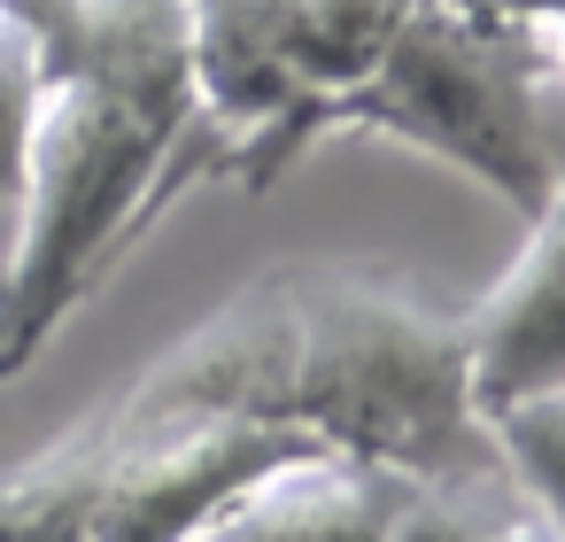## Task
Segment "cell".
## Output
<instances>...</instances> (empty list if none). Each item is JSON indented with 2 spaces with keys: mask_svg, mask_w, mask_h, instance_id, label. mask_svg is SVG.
Masks as SVG:
<instances>
[{
  "mask_svg": "<svg viewBox=\"0 0 565 542\" xmlns=\"http://www.w3.org/2000/svg\"><path fill=\"white\" fill-rule=\"evenodd\" d=\"M32 86H40V63H32V32L24 17L0 0V194L17 202V179H24V125H32Z\"/></svg>",
  "mask_w": 565,
  "mask_h": 542,
  "instance_id": "7",
  "label": "cell"
},
{
  "mask_svg": "<svg viewBox=\"0 0 565 542\" xmlns=\"http://www.w3.org/2000/svg\"><path fill=\"white\" fill-rule=\"evenodd\" d=\"M117 403L264 418L411 480H465L503 465L472 395L465 318L356 264L256 272L179 349L117 387Z\"/></svg>",
  "mask_w": 565,
  "mask_h": 542,
  "instance_id": "1",
  "label": "cell"
},
{
  "mask_svg": "<svg viewBox=\"0 0 565 542\" xmlns=\"http://www.w3.org/2000/svg\"><path fill=\"white\" fill-rule=\"evenodd\" d=\"M341 132L434 156L534 217L565 179V47L534 17L411 0L380 71L341 109Z\"/></svg>",
  "mask_w": 565,
  "mask_h": 542,
  "instance_id": "3",
  "label": "cell"
},
{
  "mask_svg": "<svg viewBox=\"0 0 565 542\" xmlns=\"http://www.w3.org/2000/svg\"><path fill=\"white\" fill-rule=\"evenodd\" d=\"M457 318H465L480 418L519 403V395H534V387H550V380H565V179L526 217L519 256Z\"/></svg>",
  "mask_w": 565,
  "mask_h": 542,
  "instance_id": "5",
  "label": "cell"
},
{
  "mask_svg": "<svg viewBox=\"0 0 565 542\" xmlns=\"http://www.w3.org/2000/svg\"><path fill=\"white\" fill-rule=\"evenodd\" d=\"M194 9V132L171 194L210 179L271 194L380 71L411 0H186Z\"/></svg>",
  "mask_w": 565,
  "mask_h": 542,
  "instance_id": "4",
  "label": "cell"
},
{
  "mask_svg": "<svg viewBox=\"0 0 565 542\" xmlns=\"http://www.w3.org/2000/svg\"><path fill=\"white\" fill-rule=\"evenodd\" d=\"M472 9H503V17H534V24H550V32H557V47H565V0H472Z\"/></svg>",
  "mask_w": 565,
  "mask_h": 542,
  "instance_id": "8",
  "label": "cell"
},
{
  "mask_svg": "<svg viewBox=\"0 0 565 542\" xmlns=\"http://www.w3.org/2000/svg\"><path fill=\"white\" fill-rule=\"evenodd\" d=\"M32 32V125L17 241L0 264V380H17L63 318L163 225L194 132L186 0H9Z\"/></svg>",
  "mask_w": 565,
  "mask_h": 542,
  "instance_id": "2",
  "label": "cell"
},
{
  "mask_svg": "<svg viewBox=\"0 0 565 542\" xmlns=\"http://www.w3.org/2000/svg\"><path fill=\"white\" fill-rule=\"evenodd\" d=\"M488 442H495L503 472L519 480V496L565 527V380L488 411Z\"/></svg>",
  "mask_w": 565,
  "mask_h": 542,
  "instance_id": "6",
  "label": "cell"
}]
</instances>
